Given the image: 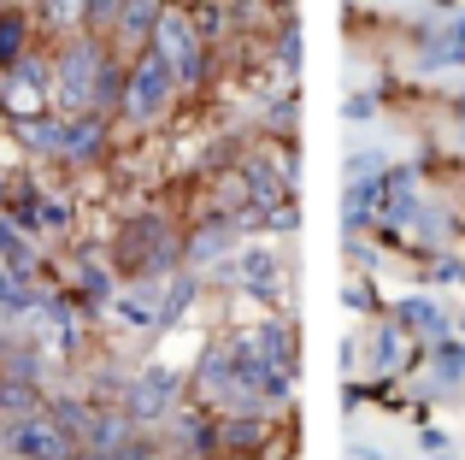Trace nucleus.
Listing matches in <instances>:
<instances>
[{
  "instance_id": "20e7f679",
  "label": "nucleus",
  "mask_w": 465,
  "mask_h": 460,
  "mask_svg": "<svg viewBox=\"0 0 465 460\" xmlns=\"http://www.w3.org/2000/svg\"><path fill=\"white\" fill-rule=\"evenodd\" d=\"M171 402H177V372L171 366H142L136 372V384H130V395H124V419H165L171 414Z\"/></svg>"
},
{
  "instance_id": "4468645a",
  "label": "nucleus",
  "mask_w": 465,
  "mask_h": 460,
  "mask_svg": "<svg viewBox=\"0 0 465 460\" xmlns=\"http://www.w3.org/2000/svg\"><path fill=\"white\" fill-rule=\"evenodd\" d=\"M106 460H153V443H142V437H124Z\"/></svg>"
},
{
  "instance_id": "f257e3e1",
  "label": "nucleus",
  "mask_w": 465,
  "mask_h": 460,
  "mask_svg": "<svg viewBox=\"0 0 465 460\" xmlns=\"http://www.w3.org/2000/svg\"><path fill=\"white\" fill-rule=\"evenodd\" d=\"M106 89H113V65L101 59V47L71 42L65 59H59V101L65 106H94Z\"/></svg>"
},
{
  "instance_id": "7ed1b4c3",
  "label": "nucleus",
  "mask_w": 465,
  "mask_h": 460,
  "mask_svg": "<svg viewBox=\"0 0 465 460\" xmlns=\"http://www.w3.org/2000/svg\"><path fill=\"white\" fill-rule=\"evenodd\" d=\"M171 83H177V71H171L165 59H159L153 47H148V54H142L136 65H130V83H124V118L148 125L159 106L171 101Z\"/></svg>"
},
{
  "instance_id": "ddd939ff",
  "label": "nucleus",
  "mask_w": 465,
  "mask_h": 460,
  "mask_svg": "<svg viewBox=\"0 0 465 460\" xmlns=\"http://www.w3.org/2000/svg\"><path fill=\"white\" fill-rule=\"evenodd\" d=\"M436 372H442L448 384H465V348H454V343H448L442 355H436Z\"/></svg>"
},
{
  "instance_id": "2eb2a0df",
  "label": "nucleus",
  "mask_w": 465,
  "mask_h": 460,
  "mask_svg": "<svg viewBox=\"0 0 465 460\" xmlns=\"http://www.w3.org/2000/svg\"><path fill=\"white\" fill-rule=\"evenodd\" d=\"M83 295H89V301L106 295V272H101V265H83Z\"/></svg>"
},
{
  "instance_id": "6e6552de",
  "label": "nucleus",
  "mask_w": 465,
  "mask_h": 460,
  "mask_svg": "<svg viewBox=\"0 0 465 460\" xmlns=\"http://www.w3.org/2000/svg\"><path fill=\"white\" fill-rule=\"evenodd\" d=\"M230 242H236V225H230V219H213V225H206V230H201V236H194V242H189V248H183V254H189V260H194V265H201V260H213V254H218V248H230Z\"/></svg>"
},
{
  "instance_id": "f8f14e48",
  "label": "nucleus",
  "mask_w": 465,
  "mask_h": 460,
  "mask_svg": "<svg viewBox=\"0 0 465 460\" xmlns=\"http://www.w3.org/2000/svg\"><path fill=\"white\" fill-rule=\"evenodd\" d=\"M118 18H124V30H136V35H148L153 24H159V6H118Z\"/></svg>"
},
{
  "instance_id": "0eeeda50",
  "label": "nucleus",
  "mask_w": 465,
  "mask_h": 460,
  "mask_svg": "<svg viewBox=\"0 0 465 460\" xmlns=\"http://www.w3.org/2000/svg\"><path fill=\"white\" fill-rule=\"evenodd\" d=\"M59 148L65 154H94L101 148V118H65V130H59Z\"/></svg>"
},
{
  "instance_id": "1a4fd4ad",
  "label": "nucleus",
  "mask_w": 465,
  "mask_h": 460,
  "mask_svg": "<svg viewBox=\"0 0 465 460\" xmlns=\"http://www.w3.org/2000/svg\"><path fill=\"white\" fill-rule=\"evenodd\" d=\"M401 325L407 331H442V313H436V301H401Z\"/></svg>"
},
{
  "instance_id": "9b49d317",
  "label": "nucleus",
  "mask_w": 465,
  "mask_h": 460,
  "mask_svg": "<svg viewBox=\"0 0 465 460\" xmlns=\"http://www.w3.org/2000/svg\"><path fill=\"white\" fill-rule=\"evenodd\" d=\"M59 130L65 125H54V118H24V136H30L35 148H59Z\"/></svg>"
},
{
  "instance_id": "39448f33",
  "label": "nucleus",
  "mask_w": 465,
  "mask_h": 460,
  "mask_svg": "<svg viewBox=\"0 0 465 460\" xmlns=\"http://www.w3.org/2000/svg\"><path fill=\"white\" fill-rule=\"evenodd\" d=\"M6 437H12V455H24V460H71V455H77V443H71V437H65V431H59L47 414L18 419V425H12Z\"/></svg>"
},
{
  "instance_id": "f03ea898",
  "label": "nucleus",
  "mask_w": 465,
  "mask_h": 460,
  "mask_svg": "<svg viewBox=\"0 0 465 460\" xmlns=\"http://www.w3.org/2000/svg\"><path fill=\"white\" fill-rule=\"evenodd\" d=\"M118 254H124L130 272H165V265H177L183 242H177V230L159 219V213H142V219H130L124 242H118Z\"/></svg>"
},
{
  "instance_id": "9d476101",
  "label": "nucleus",
  "mask_w": 465,
  "mask_h": 460,
  "mask_svg": "<svg viewBox=\"0 0 465 460\" xmlns=\"http://www.w3.org/2000/svg\"><path fill=\"white\" fill-rule=\"evenodd\" d=\"M24 47V18L18 12H0V65H12Z\"/></svg>"
},
{
  "instance_id": "dca6fc26",
  "label": "nucleus",
  "mask_w": 465,
  "mask_h": 460,
  "mask_svg": "<svg viewBox=\"0 0 465 460\" xmlns=\"http://www.w3.org/2000/svg\"><path fill=\"white\" fill-rule=\"evenodd\" d=\"M224 460H248V455H224Z\"/></svg>"
},
{
  "instance_id": "423d86ee",
  "label": "nucleus",
  "mask_w": 465,
  "mask_h": 460,
  "mask_svg": "<svg viewBox=\"0 0 465 460\" xmlns=\"http://www.w3.org/2000/svg\"><path fill=\"white\" fill-rule=\"evenodd\" d=\"M159 47L153 54L165 59V65H177L183 77H201V47H194V30H189V18H177V12H159Z\"/></svg>"
}]
</instances>
